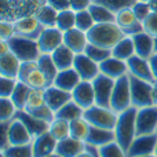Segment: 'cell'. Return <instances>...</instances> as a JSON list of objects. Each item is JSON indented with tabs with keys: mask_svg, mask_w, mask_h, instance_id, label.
<instances>
[{
	"mask_svg": "<svg viewBox=\"0 0 157 157\" xmlns=\"http://www.w3.org/2000/svg\"><path fill=\"white\" fill-rule=\"evenodd\" d=\"M51 57H52V59H54L55 65H57L58 71H63V69L73 68L76 54H75L69 47H66L65 44H62V46L58 47V48L52 52Z\"/></svg>",
	"mask_w": 157,
	"mask_h": 157,
	"instance_id": "cell-28",
	"label": "cell"
},
{
	"mask_svg": "<svg viewBox=\"0 0 157 157\" xmlns=\"http://www.w3.org/2000/svg\"><path fill=\"white\" fill-rule=\"evenodd\" d=\"M37 44L41 54H52L63 44V32L57 26L44 28L37 39Z\"/></svg>",
	"mask_w": 157,
	"mask_h": 157,
	"instance_id": "cell-10",
	"label": "cell"
},
{
	"mask_svg": "<svg viewBox=\"0 0 157 157\" xmlns=\"http://www.w3.org/2000/svg\"><path fill=\"white\" fill-rule=\"evenodd\" d=\"M80 81H81V78L76 72V69L71 68V69H63V71L58 72L52 86L58 87V88L63 90V91L72 92L77 87V84L80 83Z\"/></svg>",
	"mask_w": 157,
	"mask_h": 157,
	"instance_id": "cell-26",
	"label": "cell"
},
{
	"mask_svg": "<svg viewBox=\"0 0 157 157\" xmlns=\"http://www.w3.org/2000/svg\"><path fill=\"white\" fill-rule=\"evenodd\" d=\"M36 2H39L40 4H47V0H36Z\"/></svg>",
	"mask_w": 157,
	"mask_h": 157,
	"instance_id": "cell-58",
	"label": "cell"
},
{
	"mask_svg": "<svg viewBox=\"0 0 157 157\" xmlns=\"http://www.w3.org/2000/svg\"><path fill=\"white\" fill-rule=\"evenodd\" d=\"M144 30L153 37H157V13H152L144 21Z\"/></svg>",
	"mask_w": 157,
	"mask_h": 157,
	"instance_id": "cell-48",
	"label": "cell"
},
{
	"mask_svg": "<svg viewBox=\"0 0 157 157\" xmlns=\"http://www.w3.org/2000/svg\"><path fill=\"white\" fill-rule=\"evenodd\" d=\"M11 50H10V44H8V40H2L0 39V55H4L8 54Z\"/></svg>",
	"mask_w": 157,
	"mask_h": 157,
	"instance_id": "cell-52",
	"label": "cell"
},
{
	"mask_svg": "<svg viewBox=\"0 0 157 157\" xmlns=\"http://www.w3.org/2000/svg\"><path fill=\"white\" fill-rule=\"evenodd\" d=\"M99 71L102 75L117 80V78L127 76L128 75V66L125 61H121L119 58H114L113 55L99 63Z\"/></svg>",
	"mask_w": 157,
	"mask_h": 157,
	"instance_id": "cell-19",
	"label": "cell"
},
{
	"mask_svg": "<svg viewBox=\"0 0 157 157\" xmlns=\"http://www.w3.org/2000/svg\"><path fill=\"white\" fill-rule=\"evenodd\" d=\"M83 114H84V110L77 105L76 102H73V101L68 102L66 105H63L58 112H55V117L66 120V121H69V123L75 121V120L80 119V117H83Z\"/></svg>",
	"mask_w": 157,
	"mask_h": 157,
	"instance_id": "cell-33",
	"label": "cell"
},
{
	"mask_svg": "<svg viewBox=\"0 0 157 157\" xmlns=\"http://www.w3.org/2000/svg\"><path fill=\"white\" fill-rule=\"evenodd\" d=\"M37 66L41 71V73L48 80L50 86H52V83H54V80H55V76L58 75L59 71H58L51 54H40V57L37 58Z\"/></svg>",
	"mask_w": 157,
	"mask_h": 157,
	"instance_id": "cell-30",
	"label": "cell"
},
{
	"mask_svg": "<svg viewBox=\"0 0 157 157\" xmlns=\"http://www.w3.org/2000/svg\"><path fill=\"white\" fill-rule=\"evenodd\" d=\"M149 63H150V68H152V73H153V77H155V81H157V54L156 52L149 58Z\"/></svg>",
	"mask_w": 157,
	"mask_h": 157,
	"instance_id": "cell-51",
	"label": "cell"
},
{
	"mask_svg": "<svg viewBox=\"0 0 157 157\" xmlns=\"http://www.w3.org/2000/svg\"><path fill=\"white\" fill-rule=\"evenodd\" d=\"M88 132H90V124L84 117H80V119L75 120V121H71V136L72 138L86 142L87 136H88Z\"/></svg>",
	"mask_w": 157,
	"mask_h": 157,
	"instance_id": "cell-37",
	"label": "cell"
},
{
	"mask_svg": "<svg viewBox=\"0 0 157 157\" xmlns=\"http://www.w3.org/2000/svg\"><path fill=\"white\" fill-rule=\"evenodd\" d=\"M83 117L88 121L90 125L114 131L119 114H117L116 112L112 110L110 108H103V106L94 105V106H91V108L84 110Z\"/></svg>",
	"mask_w": 157,
	"mask_h": 157,
	"instance_id": "cell-5",
	"label": "cell"
},
{
	"mask_svg": "<svg viewBox=\"0 0 157 157\" xmlns=\"http://www.w3.org/2000/svg\"><path fill=\"white\" fill-rule=\"evenodd\" d=\"M32 142L33 136L26 128V125L21 120H11L10 127H8V144L13 145V146H18V145H28L32 144Z\"/></svg>",
	"mask_w": 157,
	"mask_h": 157,
	"instance_id": "cell-17",
	"label": "cell"
},
{
	"mask_svg": "<svg viewBox=\"0 0 157 157\" xmlns=\"http://www.w3.org/2000/svg\"><path fill=\"white\" fill-rule=\"evenodd\" d=\"M132 106L131 99V87H130V76H123L114 81L113 92L110 98V109L117 114L123 113L124 110Z\"/></svg>",
	"mask_w": 157,
	"mask_h": 157,
	"instance_id": "cell-4",
	"label": "cell"
},
{
	"mask_svg": "<svg viewBox=\"0 0 157 157\" xmlns=\"http://www.w3.org/2000/svg\"><path fill=\"white\" fill-rule=\"evenodd\" d=\"M46 105V98H44V90H30L29 98H28L26 106L24 110H32V109H37L40 106Z\"/></svg>",
	"mask_w": 157,
	"mask_h": 157,
	"instance_id": "cell-43",
	"label": "cell"
},
{
	"mask_svg": "<svg viewBox=\"0 0 157 157\" xmlns=\"http://www.w3.org/2000/svg\"><path fill=\"white\" fill-rule=\"evenodd\" d=\"M98 155L101 157H128L127 152H125L116 141L99 147V149H98Z\"/></svg>",
	"mask_w": 157,
	"mask_h": 157,
	"instance_id": "cell-42",
	"label": "cell"
},
{
	"mask_svg": "<svg viewBox=\"0 0 157 157\" xmlns=\"http://www.w3.org/2000/svg\"><path fill=\"white\" fill-rule=\"evenodd\" d=\"M18 84V78L0 76V98H10Z\"/></svg>",
	"mask_w": 157,
	"mask_h": 157,
	"instance_id": "cell-45",
	"label": "cell"
},
{
	"mask_svg": "<svg viewBox=\"0 0 157 157\" xmlns=\"http://www.w3.org/2000/svg\"><path fill=\"white\" fill-rule=\"evenodd\" d=\"M15 36V26L13 21L0 19V39L2 40H10Z\"/></svg>",
	"mask_w": 157,
	"mask_h": 157,
	"instance_id": "cell-47",
	"label": "cell"
},
{
	"mask_svg": "<svg viewBox=\"0 0 157 157\" xmlns=\"http://www.w3.org/2000/svg\"><path fill=\"white\" fill-rule=\"evenodd\" d=\"M18 81H22L33 90H44L50 86L48 80L46 78L41 71L37 66V61H26L21 62L18 73Z\"/></svg>",
	"mask_w": 157,
	"mask_h": 157,
	"instance_id": "cell-7",
	"label": "cell"
},
{
	"mask_svg": "<svg viewBox=\"0 0 157 157\" xmlns=\"http://www.w3.org/2000/svg\"><path fill=\"white\" fill-rule=\"evenodd\" d=\"M77 157H95V156H94V152H92V147L87 146V149L84 150L83 153H80Z\"/></svg>",
	"mask_w": 157,
	"mask_h": 157,
	"instance_id": "cell-53",
	"label": "cell"
},
{
	"mask_svg": "<svg viewBox=\"0 0 157 157\" xmlns=\"http://www.w3.org/2000/svg\"><path fill=\"white\" fill-rule=\"evenodd\" d=\"M95 25V21L92 18L91 13L88 10H84V11H78L76 13V28L83 32H88L92 26Z\"/></svg>",
	"mask_w": 157,
	"mask_h": 157,
	"instance_id": "cell-44",
	"label": "cell"
},
{
	"mask_svg": "<svg viewBox=\"0 0 157 157\" xmlns=\"http://www.w3.org/2000/svg\"><path fill=\"white\" fill-rule=\"evenodd\" d=\"M72 101L76 102L83 110L95 105V91L92 81L81 80L77 87L72 91Z\"/></svg>",
	"mask_w": 157,
	"mask_h": 157,
	"instance_id": "cell-15",
	"label": "cell"
},
{
	"mask_svg": "<svg viewBox=\"0 0 157 157\" xmlns=\"http://www.w3.org/2000/svg\"><path fill=\"white\" fill-rule=\"evenodd\" d=\"M142 157H156V155H150V156H142Z\"/></svg>",
	"mask_w": 157,
	"mask_h": 157,
	"instance_id": "cell-60",
	"label": "cell"
},
{
	"mask_svg": "<svg viewBox=\"0 0 157 157\" xmlns=\"http://www.w3.org/2000/svg\"><path fill=\"white\" fill-rule=\"evenodd\" d=\"M114 81L116 80L105 76L102 73H99L97 78L92 80V86H94L95 91V105L103 106V108H110V98L112 92H113Z\"/></svg>",
	"mask_w": 157,
	"mask_h": 157,
	"instance_id": "cell-9",
	"label": "cell"
},
{
	"mask_svg": "<svg viewBox=\"0 0 157 157\" xmlns=\"http://www.w3.org/2000/svg\"><path fill=\"white\" fill-rule=\"evenodd\" d=\"M88 11L91 13L95 24H110V22H116V14L102 4H98V3L92 2Z\"/></svg>",
	"mask_w": 157,
	"mask_h": 157,
	"instance_id": "cell-31",
	"label": "cell"
},
{
	"mask_svg": "<svg viewBox=\"0 0 157 157\" xmlns=\"http://www.w3.org/2000/svg\"><path fill=\"white\" fill-rule=\"evenodd\" d=\"M63 44L72 50L75 54H83L88 46L87 33L83 30L73 28V29L63 32Z\"/></svg>",
	"mask_w": 157,
	"mask_h": 157,
	"instance_id": "cell-20",
	"label": "cell"
},
{
	"mask_svg": "<svg viewBox=\"0 0 157 157\" xmlns=\"http://www.w3.org/2000/svg\"><path fill=\"white\" fill-rule=\"evenodd\" d=\"M130 76V87H131V99L132 106L136 109L147 108L153 105V84L149 81L141 80L138 77Z\"/></svg>",
	"mask_w": 157,
	"mask_h": 157,
	"instance_id": "cell-6",
	"label": "cell"
},
{
	"mask_svg": "<svg viewBox=\"0 0 157 157\" xmlns=\"http://www.w3.org/2000/svg\"><path fill=\"white\" fill-rule=\"evenodd\" d=\"M44 98L47 105L54 112H58L63 105L72 101V92L63 91L55 86H48L47 88H44Z\"/></svg>",
	"mask_w": 157,
	"mask_h": 157,
	"instance_id": "cell-22",
	"label": "cell"
},
{
	"mask_svg": "<svg viewBox=\"0 0 157 157\" xmlns=\"http://www.w3.org/2000/svg\"><path fill=\"white\" fill-rule=\"evenodd\" d=\"M14 26H15L17 36H24V37L35 39V40H37L40 33L44 29V26L36 18V15L21 17L17 21H14Z\"/></svg>",
	"mask_w": 157,
	"mask_h": 157,
	"instance_id": "cell-13",
	"label": "cell"
},
{
	"mask_svg": "<svg viewBox=\"0 0 157 157\" xmlns=\"http://www.w3.org/2000/svg\"><path fill=\"white\" fill-rule=\"evenodd\" d=\"M132 40L134 46H135V55L149 59L155 54V37L146 33L145 30L132 36Z\"/></svg>",
	"mask_w": 157,
	"mask_h": 157,
	"instance_id": "cell-25",
	"label": "cell"
},
{
	"mask_svg": "<svg viewBox=\"0 0 157 157\" xmlns=\"http://www.w3.org/2000/svg\"><path fill=\"white\" fill-rule=\"evenodd\" d=\"M124 36L125 35L117 26L116 22H110V24H95L87 32L88 43L103 47V48H108V50L113 48Z\"/></svg>",
	"mask_w": 157,
	"mask_h": 157,
	"instance_id": "cell-1",
	"label": "cell"
},
{
	"mask_svg": "<svg viewBox=\"0 0 157 157\" xmlns=\"http://www.w3.org/2000/svg\"><path fill=\"white\" fill-rule=\"evenodd\" d=\"M17 110L11 98H0V121H10L14 119Z\"/></svg>",
	"mask_w": 157,
	"mask_h": 157,
	"instance_id": "cell-41",
	"label": "cell"
},
{
	"mask_svg": "<svg viewBox=\"0 0 157 157\" xmlns=\"http://www.w3.org/2000/svg\"><path fill=\"white\" fill-rule=\"evenodd\" d=\"M10 44V50L21 62H26V61H37L40 57V48H39L37 40L29 37H24V36H14L8 40Z\"/></svg>",
	"mask_w": 157,
	"mask_h": 157,
	"instance_id": "cell-3",
	"label": "cell"
},
{
	"mask_svg": "<svg viewBox=\"0 0 157 157\" xmlns=\"http://www.w3.org/2000/svg\"><path fill=\"white\" fill-rule=\"evenodd\" d=\"M48 157H61V156L57 155V153H54V155H51V156H48Z\"/></svg>",
	"mask_w": 157,
	"mask_h": 157,
	"instance_id": "cell-59",
	"label": "cell"
},
{
	"mask_svg": "<svg viewBox=\"0 0 157 157\" xmlns=\"http://www.w3.org/2000/svg\"><path fill=\"white\" fill-rule=\"evenodd\" d=\"M55 26L59 30H62V32H68V30L76 28V13L72 8H66V10L59 11Z\"/></svg>",
	"mask_w": 157,
	"mask_h": 157,
	"instance_id": "cell-36",
	"label": "cell"
},
{
	"mask_svg": "<svg viewBox=\"0 0 157 157\" xmlns=\"http://www.w3.org/2000/svg\"><path fill=\"white\" fill-rule=\"evenodd\" d=\"M157 134V106L138 109L136 112V135Z\"/></svg>",
	"mask_w": 157,
	"mask_h": 157,
	"instance_id": "cell-8",
	"label": "cell"
},
{
	"mask_svg": "<svg viewBox=\"0 0 157 157\" xmlns=\"http://www.w3.org/2000/svg\"><path fill=\"white\" fill-rule=\"evenodd\" d=\"M114 141H116V135H114L113 130H106V128L90 125V132L86 139L87 146H92V147L99 149V147L105 146V145L114 142Z\"/></svg>",
	"mask_w": 157,
	"mask_h": 157,
	"instance_id": "cell-21",
	"label": "cell"
},
{
	"mask_svg": "<svg viewBox=\"0 0 157 157\" xmlns=\"http://www.w3.org/2000/svg\"><path fill=\"white\" fill-rule=\"evenodd\" d=\"M127 66H128V75H131L134 77H138L141 80L149 81V83H156L152 73L149 59H145V58H141L138 55H134V57H131L127 61Z\"/></svg>",
	"mask_w": 157,
	"mask_h": 157,
	"instance_id": "cell-16",
	"label": "cell"
},
{
	"mask_svg": "<svg viewBox=\"0 0 157 157\" xmlns=\"http://www.w3.org/2000/svg\"><path fill=\"white\" fill-rule=\"evenodd\" d=\"M116 24L123 30V33L130 37L144 32V24L135 17L132 8H124L116 13Z\"/></svg>",
	"mask_w": 157,
	"mask_h": 157,
	"instance_id": "cell-12",
	"label": "cell"
},
{
	"mask_svg": "<svg viewBox=\"0 0 157 157\" xmlns=\"http://www.w3.org/2000/svg\"><path fill=\"white\" fill-rule=\"evenodd\" d=\"M84 54L88 55L92 61L101 63V62H103L105 59H108L109 57H112V50L103 48V47H99V46H95V44L88 43V46H87Z\"/></svg>",
	"mask_w": 157,
	"mask_h": 157,
	"instance_id": "cell-39",
	"label": "cell"
},
{
	"mask_svg": "<svg viewBox=\"0 0 157 157\" xmlns=\"http://www.w3.org/2000/svg\"><path fill=\"white\" fill-rule=\"evenodd\" d=\"M92 147V146H91ZM92 152H94V156L95 157H101L99 155H98V149H97V147H92Z\"/></svg>",
	"mask_w": 157,
	"mask_h": 157,
	"instance_id": "cell-56",
	"label": "cell"
},
{
	"mask_svg": "<svg viewBox=\"0 0 157 157\" xmlns=\"http://www.w3.org/2000/svg\"><path fill=\"white\" fill-rule=\"evenodd\" d=\"M87 149L86 142L75 139L72 136H68L65 139H61L57 144L55 153L61 157H77L80 153H83Z\"/></svg>",
	"mask_w": 157,
	"mask_h": 157,
	"instance_id": "cell-24",
	"label": "cell"
},
{
	"mask_svg": "<svg viewBox=\"0 0 157 157\" xmlns=\"http://www.w3.org/2000/svg\"><path fill=\"white\" fill-rule=\"evenodd\" d=\"M136 112L138 109L131 106L130 109L120 113L117 117L116 127H114L116 142L125 152L128 150L134 138L136 136Z\"/></svg>",
	"mask_w": 157,
	"mask_h": 157,
	"instance_id": "cell-2",
	"label": "cell"
},
{
	"mask_svg": "<svg viewBox=\"0 0 157 157\" xmlns=\"http://www.w3.org/2000/svg\"><path fill=\"white\" fill-rule=\"evenodd\" d=\"M48 132L51 134L57 141L65 139V138H68V136H71V123L66 121V120L55 117V119L50 123Z\"/></svg>",
	"mask_w": 157,
	"mask_h": 157,
	"instance_id": "cell-34",
	"label": "cell"
},
{
	"mask_svg": "<svg viewBox=\"0 0 157 157\" xmlns=\"http://www.w3.org/2000/svg\"><path fill=\"white\" fill-rule=\"evenodd\" d=\"M58 13H59V11L55 10V8L51 7L50 4H43L37 10V13H36L35 15L44 28H51V26H55V25H57Z\"/></svg>",
	"mask_w": 157,
	"mask_h": 157,
	"instance_id": "cell-32",
	"label": "cell"
},
{
	"mask_svg": "<svg viewBox=\"0 0 157 157\" xmlns=\"http://www.w3.org/2000/svg\"><path fill=\"white\" fill-rule=\"evenodd\" d=\"M149 4H150V8H152L153 13H157V0H150Z\"/></svg>",
	"mask_w": 157,
	"mask_h": 157,
	"instance_id": "cell-55",
	"label": "cell"
},
{
	"mask_svg": "<svg viewBox=\"0 0 157 157\" xmlns=\"http://www.w3.org/2000/svg\"><path fill=\"white\" fill-rule=\"evenodd\" d=\"M47 4H50L51 7H54L58 11L71 8L69 7V0H47Z\"/></svg>",
	"mask_w": 157,
	"mask_h": 157,
	"instance_id": "cell-50",
	"label": "cell"
},
{
	"mask_svg": "<svg viewBox=\"0 0 157 157\" xmlns=\"http://www.w3.org/2000/svg\"><path fill=\"white\" fill-rule=\"evenodd\" d=\"M139 2H146V3H149L150 0H139Z\"/></svg>",
	"mask_w": 157,
	"mask_h": 157,
	"instance_id": "cell-61",
	"label": "cell"
},
{
	"mask_svg": "<svg viewBox=\"0 0 157 157\" xmlns=\"http://www.w3.org/2000/svg\"><path fill=\"white\" fill-rule=\"evenodd\" d=\"M92 2L105 6V7H108L109 10L116 14L119 11L124 10V8H131L138 0H92Z\"/></svg>",
	"mask_w": 157,
	"mask_h": 157,
	"instance_id": "cell-40",
	"label": "cell"
},
{
	"mask_svg": "<svg viewBox=\"0 0 157 157\" xmlns=\"http://www.w3.org/2000/svg\"><path fill=\"white\" fill-rule=\"evenodd\" d=\"M91 4H92V0H69V7H71L75 13L88 10Z\"/></svg>",
	"mask_w": 157,
	"mask_h": 157,
	"instance_id": "cell-49",
	"label": "cell"
},
{
	"mask_svg": "<svg viewBox=\"0 0 157 157\" xmlns=\"http://www.w3.org/2000/svg\"><path fill=\"white\" fill-rule=\"evenodd\" d=\"M132 11H134V14H135V17L139 19V21L144 24V21L147 18V17L150 15V14L153 13L152 11V8H150V4L149 3H146V2H136L135 4L132 6Z\"/></svg>",
	"mask_w": 157,
	"mask_h": 157,
	"instance_id": "cell-46",
	"label": "cell"
},
{
	"mask_svg": "<svg viewBox=\"0 0 157 157\" xmlns=\"http://www.w3.org/2000/svg\"><path fill=\"white\" fill-rule=\"evenodd\" d=\"M112 55H113L114 58L125 61V62H127L131 57H134V55H135V46H134L132 37L124 36V37L112 48Z\"/></svg>",
	"mask_w": 157,
	"mask_h": 157,
	"instance_id": "cell-29",
	"label": "cell"
},
{
	"mask_svg": "<svg viewBox=\"0 0 157 157\" xmlns=\"http://www.w3.org/2000/svg\"><path fill=\"white\" fill-rule=\"evenodd\" d=\"M19 68H21V61L11 51L8 54L0 55V76L18 78Z\"/></svg>",
	"mask_w": 157,
	"mask_h": 157,
	"instance_id": "cell-27",
	"label": "cell"
},
{
	"mask_svg": "<svg viewBox=\"0 0 157 157\" xmlns=\"http://www.w3.org/2000/svg\"><path fill=\"white\" fill-rule=\"evenodd\" d=\"M157 146V134L136 135L127 150L128 157H142L155 155Z\"/></svg>",
	"mask_w": 157,
	"mask_h": 157,
	"instance_id": "cell-11",
	"label": "cell"
},
{
	"mask_svg": "<svg viewBox=\"0 0 157 157\" xmlns=\"http://www.w3.org/2000/svg\"><path fill=\"white\" fill-rule=\"evenodd\" d=\"M58 141L47 131L41 135L33 138V157H48L55 153Z\"/></svg>",
	"mask_w": 157,
	"mask_h": 157,
	"instance_id": "cell-18",
	"label": "cell"
},
{
	"mask_svg": "<svg viewBox=\"0 0 157 157\" xmlns=\"http://www.w3.org/2000/svg\"><path fill=\"white\" fill-rule=\"evenodd\" d=\"M155 52L157 54V37H155Z\"/></svg>",
	"mask_w": 157,
	"mask_h": 157,
	"instance_id": "cell-57",
	"label": "cell"
},
{
	"mask_svg": "<svg viewBox=\"0 0 157 157\" xmlns=\"http://www.w3.org/2000/svg\"><path fill=\"white\" fill-rule=\"evenodd\" d=\"M73 68L76 69L81 80L86 81H92L94 78L98 77V75L101 73L99 71V63L92 61L87 54H76L75 58Z\"/></svg>",
	"mask_w": 157,
	"mask_h": 157,
	"instance_id": "cell-14",
	"label": "cell"
},
{
	"mask_svg": "<svg viewBox=\"0 0 157 157\" xmlns=\"http://www.w3.org/2000/svg\"><path fill=\"white\" fill-rule=\"evenodd\" d=\"M153 105L157 106V81L153 84Z\"/></svg>",
	"mask_w": 157,
	"mask_h": 157,
	"instance_id": "cell-54",
	"label": "cell"
},
{
	"mask_svg": "<svg viewBox=\"0 0 157 157\" xmlns=\"http://www.w3.org/2000/svg\"><path fill=\"white\" fill-rule=\"evenodd\" d=\"M155 155H156V157H157V146H156V152H155Z\"/></svg>",
	"mask_w": 157,
	"mask_h": 157,
	"instance_id": "cell-62",
	"label": "cell"
},
{
	"mask_svg": "<svg viewBox=\"0 0 157 157\" xmlns=\"http://www.w3.org/2000/svg\"><path fill=\"white\" fill-rule=\"evenodd\" d=\"M14 119L21 120V121L26 125V128L29 130V132L32 134L33 138H36V136L47 132V131H48V127H50L48 123L36 119V117H33L30 113H28L26 110H17Z\"/></svg>",
	"mask_w": 157,
	"mask_h": 157,
	"instance_id": "cell-23",
	"label": "cell"
},
{
	"mask_svg": "<svg viewBox=\"0 0 157 157\" xmlns=\"http://www.w3.org/2000/svg\"><path fill=\"white\" fill-rule=\"evenodd\" d=\"M4 157H33V146L32 144L18 145V146H7L6 149L0 150Z\"/></svg>",
	"mask_w": 157,
	"mask_h": 157,
	"instance_id": "cell-38",
	"label": "cell"
},
{
	"mask_svg": "<svg viewBox=\"0 0 157 157\" xmlns=\"http://www.w3.org/2000/svg\"><path fill=\"white\" fill-rule=\"evenodd\" d=\"M30 90L32 88H30L29 86H26V84L22 83V81H18L13 95L10 97L18 110H24L25 109L26 102H28V98H29V94H30Z\"/></svg>",
	"mask_w": 157,
	"mask_h": 157,
	"instance_id": "cell-35",
	"label": "cell"
}]
</instances>
